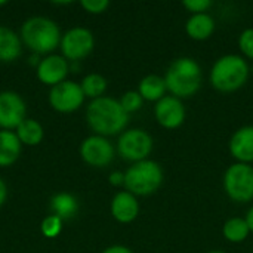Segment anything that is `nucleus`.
<instances>
[{"instance_id":"obj_22","label":"nucleus","mask_w":253,"mask_h":253,"mask_svg":"<svg viewBox=\"0 0 253 253\" xmlns=\"http://www.w3.org/2000/svg\"><path fill=\"white\" fill-rule=\"evenodd\" d=\"M16 136L21 141V144L37 145L43 139V127L39 122L31 120V119H25L16 127Z\"/></svg>"},{"instance_id":"obj_21","label":"nucleus","mask_w":253,"mask_h":253,"mask_svg":"<svg viewBox=\"0 0 253 253\" xmlns=\"http://www.w3.org/2000/svg\"><path fill=\"white\" fill-rule=\"evenodd\" d=\"M50 209H52L53 215L59 216L64 221V219L73 218L77 213L79 203H77V200H76L74 196H71L68 193H59V194H56V196L52 197V200H50Z\"/></svg>"},{"instance_id":"obj_14","label":"nucleus","mask_w":253,"mask_h":253,"mask_svg":"<svg viewBox=\"0 0 253 253\" xmlns=\"http://www.w3.org/2000/svg\"><path fill=\"white\" fill-rule=\"evenodd\" d=\"M110 212H111V216L120 224L133 222L141 212L138 197L133 196L132 193L126 191V190L119 191L111 200Z\"/></svg>"},{"instance_id":"obj_24","label":"nucleus","mask_w":253,"mask_h":253,"mask_svg":"<svg viewBox=\"0 0 253 253\" xmlns=\"http://www.w3.org/2000/svg\"><path fill=\"white\" fill-rule=\"evenodd\" d=\"M119 102L127 114H132V113L139 111L145 101L142 99V96L139 95L138 90H127L120 96Z\"/></svg>"},{"instance_id":"obj_2","label":"nucleus","mask_w":253,"mask_h":253,"mask_svg":"<svg viewBox=\"0 0 253 253\" xmlns=\"http://www.w3.org/2000/svg\"><path fill=\"white\" fill-rule=\"evenodd\" d=\"M86 120L95 135L114 136L126 130L129 114L122 108L119 99L101 96L90 101L86 110Z\"/></svg>"},{"instance_id":"obj_17","label":"nucleus","mask_w":253,"mask_h":253,"mask_svg":"<svg viewBox=\"0 0 253 253\" xmlns=\"http://www.w3.org/2000/svg\"><path fill=\"white\" fill-rule=\"evenodd\" d=\"M136 90L139 92L144 101L153 102V104L159 102L162 98L169 95L165 77L159 74H147L145 77H142L138 83Z\"/></svg>"},{"instance_id":"obj_11","label":"nucleus","mask_w":253,"mask_h":253,"mask_svg":"<svg viewBox=\"0 0 253 253\" xmlns=\"http://www.w3.org/2000/svg\"><path fill=\"white\" fill-rule=\"evenodd\" d=\"M84 93L79 83L65 80L50 89L49 102L59 113H73L84 102Z\"/></svg>"},{"instance_id":"obj_32","label":"nucleus","mask_w":253,"mask_h":253,"mask_svg":"<svg viewBox=\"0 0 253 253\" xmlns=\"http://www.w3.org/2000/svg\"><path fill=\"white\" fill-rule=\"evenodd\" d=\"M246 221H248V225H249V228H251V233L253 234V205L249 208V211H248V213H246Z\"/></svg>"},{"instance_id":"obj_5","label":"nucleus","mask_w":253,"mask_h":253,"mask_svg":"<svg viewBox=\"0 0 253 253\" xmlns=\"http://www.w3.org/2000/svg\"><path fill=\"white\" fill-rule=\"evenodd\" d=\"M21 40L36 53H47L61 43V31L52 19L34 16L22 24Z\"/></svg>"},{"instance_id":"obj_25","label":"nucleus","mask_w":253,"mask_h":253,"mask_svg":"<svg viewBox=\"0 0 253 253\" xmlns=\"http://www.w3.org/2000/svg\"><path fill=\"white\" fill-rule=\"evenodd\" d=\"M237 47L246 61H253V27L245 28L237 37Z\"/></svg>"},{"instance_id":"obj_30","label":"nucleus","mask_w":253,"mask_h":253,"mask_svg":"<svg viewBox=\"0 0 253 253\" xmlns=\"http://www.w3.org/2000/svg\"><path fill=\"white\" fill-rule=\"evenodd\" d=\"M102 253H133L132 249H129L127 246L125 245H113V246H108L107 249H104Z\"/></svg>"},{"instance_id":"obj_35","label":"nucleus","mask_w":253,"mask_h":253,"mask_svg":"<svg viewBox=\"0 0 253 253\" xmlns=\"http://www.w3.org/2000/svg\"><path fill=\"white\" fill-rule=\"evenodd\" d=\"M251 71H252V76H253V64L251 65Z\"/></svg>"},{"instance_id":"obj_28","label":"nucleus","mask_w":253,"mask_h":253,"mask_svg":"<svg viewBox=\"0 0 253 253\" xmlns=\"http://www.w3.org/2000/svg\"><path fill=\"white\" fill-rule=\"evenodd\" d=\"M110 6L108 0H82V7L89 12V13H95L99 15L102 12H105Z\"/></svg>"},{"instance_id":"obj_34","label":"nucleus","mask_w":253,"mask_h":253,"mask_svg":"<svg viewBox=\"0 0 253 253\" xmlns=\"http://www.w3.org/2000/svg\"><path fill=\"white\" fill-rule=\"evenodd\" d=\"M3 4H6V1L4 0H0V6H3Z\"/></svg>"},{"instance_id":"obj_9","label":"nucleus","mask_w":253,"mask_h":253,"mask_svg":"<svg viewBox=\"0 0 253 253\" xmlns=\"http://www.w3.org/2000/svg\"><path fill=\"white\" fill-rule=\"evenodd\" d=\"M59 44L65 59L80 61L93 50L95 37L90 30L83 27H74L61 37Z\"/></svg>"},{"instance_id":"obj_33","label":"nucleus","mask_w":253,"mask_h":253,"mask_svg":"<svg viewBox=\"0 0 253 253\" xmlns=\"http://www.w3.org/2000/svg\"><path fill=\"white\" fill-rule=\"evenodd\" d=\"M206 253H227V252H224V251H209V252H206Z\"/></svg>"},{"instance_id":"obj_18","label":"nucleus","mask_w":253,"mask_h":253,"mask_svg":"<svg viewBox=\"0 0 253 253\" xmlns=\"http://www.w3.org/2000/svg\"><path fill=\"white\" fill-rule=\"evenodd\" d=\"M251 228L248 225L246 218L242 216H231L222 225V237L225 242L231 245L245 243L251 236Z\"/></svg>"},{"instance_id":"obj_26","label":"nucleus","mask_w":253,"mask_h":253,"mask_svg":"<svg viewBox=\"0 0 253 253\" xmlns=\"http://www.w3.org/2000/svg\"><path fill=\"white\" fill-rule=\"evenodd\" d=\"M62 230V219L56 215H49L42 221V233L44 237L53 239L56 237Z\"/></svg>"},{"instance_id":"obj_1","label":"nucleus","mask_w":253,"mask_h":253,"mask_svg":"<svg viewBox=\"0 0 253 253\" xmlns=\"http://www.w3.org/2000/svg\"><path fill=\"white\" fill-rule=\"evenodd\" d=\"M252 76L249 61L240 53L219 56L209 70V83L219 93H234L246 86Z\"/></svg>"},{"instance_id":"obj_16","label":"nucleus","mask_w":253,"mask_h":253,"mask_svg":"<svg viewBox=\"0 0 253 253\" xmlns=\"http://www.w3.org/2000/svg\"><path fill=\"white\" fill-rule=\"evenodd\" d=\"M184 30H185V34L191 40L206 42L213 36V33L216 30V21L209 12L208 13L190 15L188 19L185 21Z\"/></svg>"},{"instance_id":"obj_29","label":"nucleus","mask_w":253,"mask_h":253,"mask_svg":"<svg viewBox=\"0 0 253 253\" xmlns=\"http://www.w3.org/2000/svg\"><path fill=\"white\" fill-rule=\"evenodd\" d=\"M108 182L113 187H125V172H120V170L111 172L108 176Z\"/></svg>"},{"instance_id":"obj_12","label":"nucleus","mask_w":253,"mask_h":253,"mask_svg":"<svg viewBox=\"0 0 253 253\" xmlns=\"http://www.w3.org/2000/svg\"><path fill=\"white\" fill-rule=\"evenodd\" d=\"M25 120V104L16 92H0V127L16 129Z\"/></svg>"},{"instance_id":"obj_19","label":"nucleus","mask_w":253,"mask_h":253,"mask_svg":"<svg viewBox=\"0 0 253 253\" xmlns=\"http://www.w3.org/2000/svg\"><path fill=\"white\" fill-rule=\"evenodd\" d=\"M21 141L10 130L0 132V166L6 168L16 162L21 154Z\"/></svg>"},{"instance_id":"obj_7","label":"nucleus","mask_w":253,"mask_h":253,"mask_svg":"<svg viewBox=\"0 0 253 253\" xmlns=\"http://www.w3.org/2000/svg\"><path fill=\"white\" fill-rule=\"evenodd\" d=\"M154 148L153 136L141 127L126 129L119 135L116 151L117 154L130 163H138L150 159Z\"/></svg>"},{"instance_id":"obj_8","label":"nucleus","mask_w":253,"mask_h":253,"mask_svg":"<svg viewBox=\"0 0 253 253\" xmlns=\"http://www.w3.org/2000/svg\"><path fill=\"white\" fill-rule=\"evenodd\" d=\"M153 114L156 123L165 130L179 129L187 119V110L184 101L172 95H166L159 102H156L153 108Z\"/></svg>"},{"instance_id":"obj_20","label":"nucleus","mask_w":253,"mask_h":253,"mask_svg":"<svg viewBox=\"0 0 253 253\" xmlns=\"http://www.w3.org/2000/svg\"><path fill=\"white\" fill-rule=\"evenodd\" d=\"M21 55V37L10 28L0 27V61L12 62Z\"/></svg>"},{"instance_id":"obj_15","label":"nucleus","mask_w":253,"mask_h":253,"mask_svg":"<svg viewBox=\"0 0 253 253\" xmlns=\"http://www.w3.org/2000/svg\"><path fill=\"white\" fill-rule=\"evenodd\" d=\"M68 61L59 55H49L39 62L37 67V77L42 83L49 86H56L65 82L68 74Z\"/></svg>"},{"instance_id":"obj_10","label":"nucleus","mask_w":253,"mask_h":253,"mask_svg":"<svg viewBox=\"0 0 253 253\" xmlns=\"http://www.w3.org/2000/svg\"><path fill=\"white\" fill-rule=\"evenodd\" d=\"M82 159L93 168L108 166L116 156V148L108 138L101 135L87 136L80 145Z\"/></svg>"},{"instance_id":"obj_6","label":"nucleus","mask_w":253,"mask_h":253,"mask_svg":"<svg viewBox=\"0 0 253 253\" xmlns=\"http://www.w3.org/2000/svg\"><path fill=\"white\" fill-rule=\"evenodd\" d=\"M222 188L225 196L237 203L253 202V166L245 163H231L222 175Z\"/></svg>"},{"instance_id":"obj_3","label":"nucleus","mask_w":253,"mask_h":253,"mask_svg":"<svg viewBox=\"0 0 253 253\" xmlns=\"http://www.w3.org/2000/svg\"><path fill=\"white\" fill-rule=\"evenodd\" d=\"M168 93L179 98H193L203 84V68L197 59L191 56H179L172 61L165 73Z\"/></svg>"},{"instance_id":"obj_23","label":"nucleus","mask_w":253,"mask_h":253,"mask_svg":"<svg viewBox=\"0 0 253 253\" xmlns=\"http://www.w3.org/2000/svg\"><path fill=\"white\" fill-rule=\"evenodd\" d=\"M107 80L104 76L98 74V73H90L87 76H84V79L80 83V87L84 93L86 98L98 99L101 96H104L105 90H107Z\"/></svg>"},{"instance_id":"obj_4","label":"nucleus","mask_w":253,"mask_h":253,"mask_svg":"<svg viewBox=\"0 0 253 253\" xmlns=\"http://www.w3.org/2000/svg\"><path fill=\"white\" fill-rule=\"evenodd\" d=\"M165 181V172L159 162L147 159L132 163L125 172V190L136 197L156 194Z\"/></svg>"},{"instance_id":"obj_27","label":"nucleus","mask_w":253,"mask_h":253,"mask_svg":"<svg viewBox=\"0 0 253 253\" xmlns=\"http://www.w3.org/2000/svg\"><path fill=\"white\" fill-rule=\"evenodd\" d=\"M212 0H185L182 1V7L190 13V15H197V13H208L209 9L212 7Z\"/></svg>"},{"instance_id":"obj_31","label":"nucleus","mask_w":253,"mask_h":253,"mask_svg":"<svg viewBox=\"0 0 253 253\" xmlns=\"http://www.w3.org/2000/svg\"><path fill=\"white\" fill-rule=\"evenodd\" d=\"M6 196H7V190H6V185H4V182L0 179V206L4 203V200H6Z\"/></svg>"},{"instance_id":"obj_13","label":"nucleus","mask_w":253,"mask_h":253,"mask_svg":"<svg viewBox=\"0 0 253 253\" xmlns=\"http://www.w3.org/2000/svg\"><path fill=\"white\" fill-rule=\"evenodd\" d=\"M228 151L236 163L253 166V125H245L233 132L228 139Z\"/></svg>"}]
</instances>
